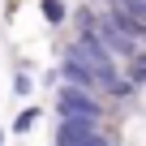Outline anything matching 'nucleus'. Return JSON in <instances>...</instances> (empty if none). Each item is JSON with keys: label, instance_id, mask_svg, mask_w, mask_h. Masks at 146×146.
<instances>
[{"label": "nucleus", "instance_id": "1", "mask_svg": "<svg viewBox=\"0 0 146 146\" xmlns=\"http://www.w3.org/2000/svg\"><path fill=\"white\" fill-rule=\"evenodd\" d=\"M56 112H60V116H78V120H108L112 103H108L103 95H95V90H78V86H64V82H60V90H56Z\"/></svg>", "mask_w": 146, "mask_h": 146}, {"label": "nucleus", "instance_id": "2", "mask_svg": "<svg viewBox=\"0 0 146 146\" xmlns=\"http://www.w3.org/2000/svg\"><path fill=\"white\" fill-rule=\"evenodd\" d=\"M52 146H116L103 120H78V116H60Z\"/></svg>", "mask_w": 146, "mask_h": 146}, {"label": "nucleus", "instance_id": "3", "mask_svg": "<svg viewBox=\"0 0 146 146\" xmlns=\"http://www.w3.org/2000/svg\"><path fill=\"white\" fill-rule=\"evenodd\" d=\"M112 142L116 146H142V108L133 103L129 112H125V120L112 129Z\"/></svg>", "mask_w": 146, "mask_h": 146}, {"label": "nucleus", "instance_id": "4", "mask_svg": "<svg viewBox=\"0 0 146 146\" xmlns=\"http://www.w3.org/2000/svg\"><path fill=\"white\" fill-rule=\"evenodd\" d=\"M13 95H17V99H30V95H35V78H30V64H26V60L13 64Z\"/></svg>", "mask_w": 146, "mask_h": 146}, {"label": "nucleus", "instance_id": "5", "mask_svg": "<svg viewBox=\"0 0 146 146\" xmlns=\"http://www.w3.org/2000/svg\"><path fill=\"white\" fill-rule=\"evenodd\" d=\"M39 13H43L47 26H64L69 22V5L64 0H39Z\"/></svg>", "mask_w": 146, "mask_h": 146}, {"label": "nucleus", "instance_id": "6", "mask_svg": "<svg viewBox=\"0 0 146 146\" xmlns=\"http://www.w3.org/2000/svg\"><path fill=\"white\" fill-rule=\"evenodd\" d=\"M39 120H43V108H22V112H17V120H13V133H17V137H26Z\"/></svg>", "mask_w": 146, "mask_h": 146}, {"label": "nucleus", "instance_id": "7", "mask_svg": "<svg viewBox=\"0 0 146 146\" xmlns=\"http://www.w3.org/2000/svg\"><path fill=\"white\" fill-rule=\"evenodd\" d=\"M0 146H5V129H0Z\"/></svg>", "mask_w": 146, "mask_h": 146}]
</instances>
